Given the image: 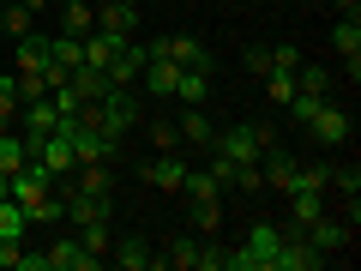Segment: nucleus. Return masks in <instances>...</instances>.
Masks as SVG:
<instances>
[{"label": "nucleus", "mask_w": 361, "mask_h": 271, "mask_svg": "<svg viewBox=\"0 0 361 271\" xmlns=\"http://www.w3.org/2000/svg\"><path fill=\"white\" fill-rule=\"evenodd\" d=\"M277 247H283V229H277V223H253L247 241L235 247V253H223V271H271Z\"/></svg>", "instance_id": "nucleus-1"}, {"label": "nucleus", "mask_w": 361, "mask_h": 271, "mask_svg": "<svg viewBox=\"0 0 361 271\" xmlns=\"http://www.w3.org/2000/svg\"><path fill=\"white\" fill-rule=\"evenodd\" d=\"M145 103L133 97V85H109L103 103H97V133H109V139H127L133 127H139Z\"/></svg>", "instance_id": "nucleus-2"}, {"label": "nucleus", "mask_w": 361, "mask_h": 271, "mask_svg": "<svg viewBox=\"0 0 361 271\" xmlns=\"http://www.w3.org/2000/svg\"><path fill=\"white\" fill-rule=\"evenodd\" d=\"M265 145H271V133H259L253 121H241V127H223L217 139H211V151H217V157H229V163H253V157L265 151Z\"/></svg>", "instance_id": "nucleus-3"}, {"label": "nucleus", "mask_w": 361, "mask_h": 271, "mask_svg": "<svg viewBox=\"0 0 361 271\" xmlns=\"http://www.w3.org/2000/svg\"><path fill=\"white\" fill-rule=\"evenodd\" d=\"M307 133H313V145H319V151H343V145H349V109H337L331 97H325V103L313 109Z\"/></svg>", "instance_id": "nucleus-4"}, {"label": "nucleus", "mask_w": 361, "mask_h": 271, "mask_svg": "<svg viewBox=\"0 0 361 271\" xmlns=\"http://www.w3.org/2000/svg\"><path fill=\"white\" fill-rule=\"evenodd\" d=\"M42 265H49V271H97L103 259H97V253H85V241H78V235H61V241H54L49 253H42Z\"/></svg>", "instance_id": "nucleus-5"}, {"label": "nucleus", "mask_w": 361, "mask_h": 271, "mask_svg": "<svg viewBox=\"0 0 361 271\" xmlns=\"http://www.w3.org/2000/svg\"><path fill=\"white\" fill-rule=\"evenodd\" d=\"M325 265V253L307 241V235H283V247H277V259H271V271H313Z\"/></svg>", "instance_id": "nucleus-6"}, {"label": "nucleus", "mask_w": 361, "mask_h": 271, "mask_svg": "<svg viewBox=\"0 0 361 271\" xmlns=\"http://www.w3.org/2000/svg\"><path fill=\"white\" fill-rule=\"evenodd\" d=\"M187 169H193V163H187L180 151H157V163L145 169V181H151L157 193H180V181H187Z\"/></svg>", "instance_id": "nucleus-7"}, {"label": "nucleus", "mask_w": 361, "mask_h": 271, "mask_svg": "<svg viewBox=\"0 0 361 271\" xmlns=\"http://www.w3.org/2000/svg\"><path fill=\"white\" fill-rule=\"evenodd\" d=\"M145 61H151V54H145V42H139V37H127V42L115 49V61L103 66V73H109V85H133V78L145 73Z\"/></svg>", "instance_id": "nucleus-8"}, {"label": "nucleus", "mask_w": 361, "mask_h": 271, "mask_svg": "<svg viewBox=\"0 0 361 271\" xmlns=\"http://www.w3.org/2000/svg\"><path fill=\"white\" fill-rule=\"evenodd\" d=\"M301 235H307L319 253H343V247H349V223H343V217H331V211H319V217H313Z\"/></svg>", "instance_id": "nucleus-9"}, {"label": "nucleus", "mask_w": 361, "mask_h": 271, "mask_svg": "<svg viewBox=\"0 0 361 271\" xmlns=\"http://www.w3.org/2000/svg\"><path fill=\"white\" fill-rule=\"evenodd\" d=\"M73 151H78V163H109V157L121 151V139H109V133L78 127V121H73Z\"/></svg>", "instance_id": "nucleus-10"}, {"label": "nucleus", "mask_w": 361, "mask_h": 271, "mask_svg": "<svg viewBox=\"0 0 361 271\" xmlns=\"http://www.w3.org/2000/svg\"><path fill=\"white\" fill-rule=\"evenodd\" d=\"M295 169H301V157L295 151H283V145H271V157H265V187L271 193H289V187H295Z\"/></svg>", "instance_id": "nucleus-11"}, {"label": "nucleus", "mask_w": 361, "mask_h": 271, "mask_svg": "<svg viewBox=\"0 0 361 271\" xmlns=\"http://www.w3.org/2000/svg\"><path fill=\"white\" fill-rule=\"evenodd\" d=\"M331 49L349 61V78H355V73H361V18H355V13H343V18L331 25Z\"/></svg>", "instance_id": "nucleus-12"}, {"label": "nucleus", "mask_w": 361, "mask_h": 271, "mask_svg": "<svg viewBox=\"0 0 361 271\" xmlns=\"http://www.w3.org/2000/svg\"><path fill=\"white\" fill-rule=\"evenodd\" d=\"M109 259H115L121 271H151V265H163V259L151 253V241H145V235H127L121 247H109Z\"/></svg>", "instance_id": "nucleus-13"}, {"label": "nucleus", "mask_w": 361, "mask_h": 271, "mask_svg": "<svg viewBox=\"0 0 361 271\" xmlns=\"http://www.w3.org/2000/svg\"><path fill=\"white\" fill-rule=\"evenodd\" d=\"M133 25H139V6H133V0H103V6H97V30L133 37Z\"/></svg>", "instance_id": "nucleus-14"}, {"label": "nucleus", "mask_w": 361, "mask_h": 271, "mask_svg": "<svg viewBox=\"0 0 361 271\" xmlns=\"http://www.w3.org/2000/svg\"><path fill=\"white\" fill-rule=\"evenodd\" d=\"M139 78H145V90H151V97H175V78H180V66L169 61V54H151Z\"/></svg>", "instance_id": "nucleus-15"}, {"label": "nucleus", "mask_w": 361, "mask_h": 271, "mask_svg": "<svg viewBox=\"0 0 361 271\" xmlns=\"http://www.w3.org/2000/svg\"><path fill=\"white\" fill-rule=\"evenodd\" d=\"M205 90H211V66H180V78H175V103L199 109V103H205Z\"/></svg>", "instance_id": "nucleus-16"}, {"label": "nucleus", "mask_w": 361, "mask_h": 271, "mask_svg": "<svg viewBox=\"0 0 361 271\" xmlns=\"http://www.w3.org/2000/svg\"><path fill=\"white\" fill-rule=\"evenodd\" d=\"M49 66V37H18V49H13V73H42Z\"/></svg>", "instance_id": "nucleus-17"}, {"label": "nucleus", "mask_w": 361, "mask_h": 271, "mask_svg": "<svg viewBox=\"0 0 361 271\" xmlns=\"http://www.w3.org/2000/svg\"><path fill=\"white\" fill-rule=\"evenodd\" d=\"M61 121H66L61 109H54L49 97H37V103H25V139H42V133H54Z\"/></svg>", "instance_id": "nucleus-18"}, {"label": "nucleus", "mask_w": 361, "mask_h": 271, "mask_svg": "<svg viewBox=\"0 0 361 271\" xmlns=\"http://www.w3.org/2000/svg\"><path fill=\"white\" fill-rule=\"evenodd\" d=\"M66 85L78 90V103H103V90H109V73H97V66H85V61H78L73 73H66Z\"/></svg>", "instance_id": "nucleus-19"}, {"label": "nucleus", "mask_w": 361, "mask_h": 271, "mask_svg": "<svg viewBox=\"0 0 361 271\" xmlns=\"http://www.w3.org/2000/svg\"><path fill=\"white\" fill-rule=\"evenodd\" d=\"M180 145H205V151H211V139H217V127H211V115H205V109H180Z\"/></svg>", "instance_id": "nucleus-20"}, {"label": "nucleus", "mask_w": 361, "mask_h": 271, "mask_svg": "<svg viewBox=\"0 0 361 271\" xmlns=\"http://www.w3.org/2000/svg\"><path fill=\"white\" fill-rule=\"evenodd\" d=\"M180 193H187V205H199V199H223V181L211 175V169H187Z\"/></svg>", "instance_id": "nucleus-21"}, {"label": "nucleus", "mask_w": 361, "mask_h": 271, "mask_svg": "<svg viewBox=\"0 0 361 271\" xmlns=\"http://www.w3.org/2000/svg\"><path fill=\"white\" fill-rule=\"evenodd\" d=\"M25 229H30L25 205H13V199H0V247H18V241H25Z\"/></svg>", "instance_id": "nucleus-22"}, {"label": "nucleus", "mask_w": 361, "mask_h": 271, "mask_svg": "<svg viewBox=\"0 0 361 271\" xmlns=\"http://www.w3.org/2000/svg\"><path fill=\"white\" fill-rule=\"evenodd\" d=\"M163 54L175 66H205V42L199 37H163Z\"/></svg>", "instance_id": "nucleus-23"}, {"label": "nucleus", "mask_w": 361, "mask_h": 271, "mask_svg": "<svg viewBox=\"0 0 361 271\" xmlns=\"http://www.w3.org/2000/svg\"><path fill=\"white\" fill-rule=\"evenodd\" d=\"M25 163H30V145H25V133H0V175H18Z\"/></svg>", "instance_id": "nucleus-24"}, {"label": "nucleus", "mask_w": 361, "mask_h": 271, "mask_svg": "<svg viewBox=\"0 0 361 271\" xmlns=\"http://www.w3.org/2000/svg\"><path fill=\"white\" fill-rule=\"evenodd\" d=\"M61 30H73V37L97 30V6H90V0H66L61 6Z\"/></svg>", "instance_id": "nucleus-25"}, {"label": "nucleus", "mask_w": 361, "mask_h": 271, "mask_svg": "<svg viewBox=\"0 0 361 271\" xmlns=\"http://www.w3.org/2000/svg\"><path fill=\"white\" fill-rule=\"evenodd\" d=\"M199 253H205V247H199L193 235H180V241H169V253H157V259L175 265V271H199Z\"/></svg>", "instance_id": "nucleus-26"}, {"label": "nucleus", "mask_w": 361, "mask_h": 271, "mask_svg": "<svg viewBox=\"0 0 361 271\" xmlns=\"http://www.w3.org/2000/svg\"><path fill=\"white\" fill-rule=\"evenodd\" d=\"M295 90H313V97H331V73L319 61H301L295 66Z\"/></svg>", "instance_id": "nucleus-27"}, {"label": "nucleus", "mask_w": 361, "mask_h": 271, "mask_svg": "<svg viewBox=\"0 0 361 271\" xmlns=\"http://www.w3.org/2000/svg\"><path fill=\"white\" fill-rule=\"evenodd\" d=\"M78 241H85V253L109 259V217H97V223H78Z\"/></svg>", "instance_id": "nucleus-28"}, {"label": "nucleus", "mask_w": 361, "mask_h": 271, "mask_svg": "<svg viewBox=\"0 0 361 271\" xmlns=\"http://www.w3.org/2000/svg\"><path fill=\"white\" fill-rule=\"evenodd\" d=\"M259 85H265V97H271V103H289V97H295V73H283V66H271V73L259 78Z\"/></svg>", "instance_id": "nucleus-29"}, {"label": "nucleus", "mask_w": 361, "mask_h": 271, "mask_svg": "<svg viewBox=\"0 0 361 271\" xmlns=\"http://www.w3.org/2000/svg\"><path fill=\"white\" fill-rule=\"evenodd\" d=\"M78 193H109V163H78Z\"/></svg>", "instance_id": "nucleus-30"}, {"label": "nucleus", "mask_w": 361, "mask_h": 271, "mask_svg": "<svg viewBox=\"0 0 361 271\" xmlns=\"http://www.w3.org/2000/svg\"><path fill=\"white\" fill-rule=\"evenodd\" d=\"M25 30H30V13L18 0H6V6H0V37H25Z\"/></svg>", "instance_id": "nucleus-31"}, {"label": "nucleus", "mask_w": 361, "mask_h": 271, "mask_svg": "<svg viewBox=\"0 0 361 271\" xmlns=\"http://www.w3.org/2000/svg\"><path fill=\"white\" fill-rule=\"evenodd\" d=\"M325 175H331L337 187H343V193H349V199L361 193V169H355V163H331V157H325Z\"/></svg>", "instance_id": "nucleus-32"}, {"label": "nucleus", "mask_w": 361, "mask_h": 271, "mask_svg": "<svg viewBox=\"0 0 361 271\" xmlns=\"http://www.w3.org/2000/svg\"><path fill=\"white\" fill-rule=\"evenodd\" d=\"M18 78V103H37V97H49V78L42 73H13Z\"/></svg>", "instance_id": "nucleus-33"}, {"label": "nucleus", "mask_w": 361, "mask_h": 271, "mask_svg": "<svg viewBox=\"0 0 361 271\" xmlns=\"http://www.w3.org/2000/svg\"><path fill=\"white\" fill-rule=\"evenodd\" d=\"M217 217H223V205H217V199H199V205H193V229H217Z\"/></svg>", "instance_id": "nucleus-34"}, {"label": "nucleus", "mask_w": 361, "mask_h": 271, "mask_svg": "<svg viewBox=\"0 0 361 271\" xmlns=\"http://www.w3.org/2000/svg\"><path fill=\"white\" fill-rule=\"evenodd\" d=\"M151 139H157V151H180V133L169 121H151Z\"/></svg>", "instance_id": "nucleus-35"}, {"label": "nucleus", "mask_w": 361, "mask_h": 271, "mask_svg": "<svg viewBox=\"0 0 361 271\" xmlns=\"http://www.w3.org/2000/svg\"><path fill=\"white\" fill-rule=\"evenodd\" d=\"M247 73L265 78V73H271V49H247Z\"/></svg>", "instance_id": "nucleus-36"}, {"label": "nucleus", "mask_w": 361, "mask_h": 271, "mask_svg": "<svg viewBox=\"0 0 361 271\" xmlns=\"http://www.w3.org/2000/svg\"><path fill=\"white\" fill-rule=\"evenodd\" d=\"M13 271H49V265H42V253H25V247H18V265Z\"/></svg>", "instance_id": "nucleus-37"}, {"label": "nucleus", "mask_w": 361, "mask_h": 271, "mask_svg": "<svg viewBox=\"0 0 361 271\" xmlns=\"http://www.w3.org/2000/svg\"><path fill=\"white\" fill-rule=\"evenodd\" d=\"M18 6H25V13H49L54 0H18Z\"/></svg>", "instance_id": "nucleus-38"}, {"label": "nucleus", "mask_w": 361, "mask_h": 271, "mask_svg": "<svg viewBox=\"0 0 361 271\" xmlns=\"http://www.w3.org/2000/svg\"><path fill=\"white\" fill-rule=\"evenodd\" d=\"M0 6H6V0H0Z\"/></svg>", "instance_id": "nucleus-39"}]
</instances>
